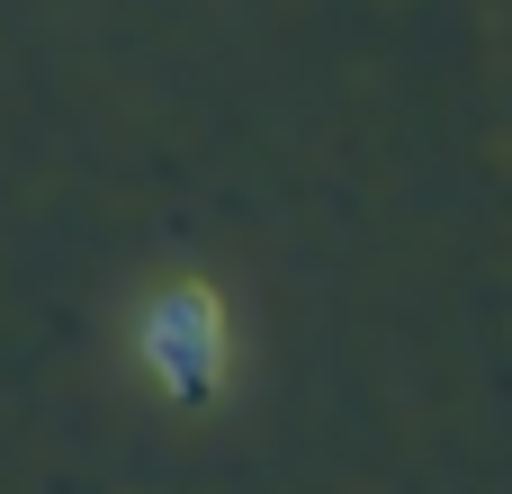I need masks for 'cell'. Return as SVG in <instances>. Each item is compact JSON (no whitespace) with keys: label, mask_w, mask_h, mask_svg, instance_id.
Wrapping results in <instances>:
<instances>
[{"label":"cell","mask_w":512,"mask_h":494,"mask_svg":"<svg viewBox=\"0 0 512 494\" xmlns=\"http://www.w3.org/2000/svg\"><path fill=\"white\" fill-rule=\"evenodd\" d=\"M153 369H162L180 396H198V387L216 378V297H207V288H171V297L153 306Z\"/></svg>","instance_id":"1"}]
</instances>
